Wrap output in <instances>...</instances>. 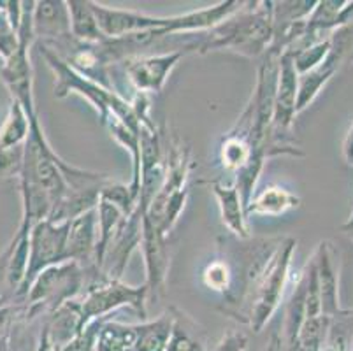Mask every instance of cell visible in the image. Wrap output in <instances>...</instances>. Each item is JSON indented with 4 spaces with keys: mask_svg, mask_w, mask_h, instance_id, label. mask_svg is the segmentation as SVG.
Wrapping results in <instances>:
<instances>
[{
    "mask_svg": "<svg viewBox=\"0 0 353 351\" xmlns=\"http://www.w3.org/2000/svg\"><path fill=\"white\" fill-rule=\"evenodd\" d=\"M20 179L21 230L30 228L51 217L57 204L69 195L70 190H85L104 185L109 174L70 166L51 148L39 118L30 121V134L25 143V157Z\"/></svg>",
    "mask_w": 353,
    "mask_h": 351,
    "instance_id": "cell-1",
    "label": "cell"
},
{
    "mask_svg": "<svg viewBox=\"0 0 353 351\" xmlns=\"http://www.w3.org/2000/svg\"><path fill=\"white\" fill-rule=\"evenodd\" d=\"M97 23L102 34L108 39L123 37V35L137 34L148 30H163L167 34H188V32H206L225 21L236 14L245 2L241 0H223L206 9H199L194 12H185L178 16H150L137 11H125V9L108 8V6L92 2Z\"/></svg>",
    "mask_w": 353,
    "mask_h": 351,
    "instance_id": "cell-2",
    "label": "cell"
},
{
    "mask_svg": "<svg viewBox=\"0 0 353 351\" xmlns=\"http://www.w3.org/2000/svg\"><path fill=\"white\" fill-rule=\"evenodd\" d=\"M274 32L271 0L245 2L236 14L211 30L199 34V46L195 53L208 54L213 51H230L246 58H259L268 53Z\"/></svg>",
    "mask_w": 353,
    "mask_h": 351,
    "instance_id": "cell-3",
    "label": "cell"
},
{
    "mask_svg": "<svg viewBox=\"0 0 353 351\" xmlns=\"http://www.w3.org/2000/svg\"><path fill=\"white\" fill-rule=\"evenodd\" d=\"M37 50L54 76V97L59 99H65L69 95L83 97L90 106H94L101 121H104L109 114H117L128 127L141 130L139 118L136 116L132 104L123 99L117 90L105 88L94 79L74 70L46 44L37 43Z\"/></svg>",
    "mask_w": 353,
    "mask_h": 351,
    "instance_id": "cell-4",
    "label": "cell"
},
{
    "mask_svg": "<svg viewBox=\"0 0 353 351\" xmlns=\"http://www.w3.org/2000/svg\"><path fill=\"white\" fill-rule=\"evenodd\" d=\"M295 246H297V241L294 237L281 239V244L265 265L264 272L253 285L245 302V308L237 318V321L248 325L250 330H253L255 334L264 330L265 325L271 321V318L281 305L288 285Z\"/></svg>",
    "mask_w": 353,
    "mask_h": 351,
    "instance_id": "cell-5",
    "label": "cell"
},
{
    "mask_svg": "<svg viewBox=\"0 0 353 351\" xmlns=\"http://www.w3.org/2000/svg\"><path fill=\"white\" fill-rule=\"evenodd\" d=\"M88 281V272L76 262H63L48 267L30 283L23 304L27 305V320L50 317L54 309L67 301L79 297Z\"/></svg>",
    "mask_w": 353,
    "mask_h": 351,
    "instance_id": "cell-6",
    "label": "cell"
},
{
    "mask_svg": "<svg viewBox=\"0 0 353 351\" xmlns=\"http://www.w3.org/2000/svg\"><path fill=\"white\" fill-rule=\"evenodd\" d=\"M78 301L81 305L85 327L101 318H109L121 308L132 309L143 320H146V285L130 286L121 279H109L102 274H95L88 279Z\"/></svg>",
    "mask_w": 353,
    "mask_h": 351,
    "instance_id": "cell-7",
    "label": "cell"
},
{
    "mask_svg": "<svg viewBox=\"0 0 353 351\" xmlns=\"http://www.w3.org/2000/svg\"><path fill=\"white\" fill-rule=\"evenodd\" d=\"M69 223H54V221L43 220L35 223L28 232V263L25 279L18 292L14 294L16 299L27 297L28 286L34 278L44 269L59 263L67 262L65 244L67 234H69Z\"/></svg>",
    "mask_w": 353,
    "mask_h": 351,
    "instance_id": "cell-8",
    "label": "cell"
},
{
    "mask_svg": "<svg viewBox=\"0 0 353 351\" xmlns=\"http://www.w3.org/2000/svg\"><path fill=\"white\" fill-rule=\"evenodd\" d=\"M183 57H185V53H181V51L146 54V57L128 58L121 66H123L125 76L128 77V81L134 86L136 93L152 95V93L162 92L167 79Z\"/></svg>",
    "mask_w": 353,
    "mask_h": 351,
    "instance_id": "cell-9",
    "label": "cell"
},
{
    "mask_svg": "<svg viewBox=\"0 0 353 351\" xmlns=\"http://www.w3.org/2000/svg\"><path fill=\"white\" fill-rule=\"evenodd\" d=\"M297 88H299V74L295 70L294 60L288 53L280 57L278 81L274 93V112H272L271 134L276 137H287L297 118Z\"/></svg>",
    "mask_w": 353,
    "mask_h": 351,
    "instance_id": "cell-10",
    "label": "cell"
},
{
    "mask_svg": "<svg viewBox=\"0 0 353 351\" xmlns=\"http://www.w3.org/2000/svg\"><path fill=\"white\" fill-rule=\"evenodd\" d=\"M141 253L146 267V285L148 301L159 299L165 290L167 274H169V246L167 237L162 236L150 221L143 218V236H141Z\"/></svg>",
    "mask_w": 353,
    "mask_h": 351,
    "instance_id": "cell-11",
    "label": "cell"
},
{
    "mask_svg": "<svg viewBox=\"0 0 353 351\" xmlns=\"http://www.w3.org/2000/svg\"><path fill=\"white\" fill-rule=\"evenodd\" d=\"M319 279L320 301H322V314L336 318L346 309L339 302V255L330 241H320L313 255Z\"/></svg>",
    "mask_w": 353,
    "mask_h": 351,
    "instance_id": "cell-12",
    "label": "cell"
},
{
    "mask_svg": "<svg viewBox=\"0 0 353 351\" xmlns=\"http://www.w3.org/2000/svg\"><path fill=\"white\" fill-rule=\"evenodd\" d=\"M95 246H97V211L92 209L69 223L65 244L67 262L79 263L86 272L99 270L95 267Z\"/></svg>",
    "mask_w": 353,
    "mask_h": 351,
    "instance_id": "cell-13",
    "label": "cell"
},
{
    "mask_svg": "<svg viewBox=\"0 0 353 351\" xmlns=\"http://www.w3.org/2000/svg\"><path fill=\"white\" fill-rule=\"evenodd\" d=\"M35 43L51 44L70 35V16L63 0H39L32 11Z\"/></svg>",
    "mask_w": 353,
    "mask_h": 351,
    "instance_id": "cell-14",
    "label": "cell"
},
{
    "mask_svg": "<svg viewBox=\"0 0 353 351\" xmlns=\"http://www.w3.org/2000/svg\"><path fill=\"white\" fill-rule=\"evenodd\" d=\"M208 186L213 192L214 199L220 209L221 223L225 225L227 230L232 234L236 239L246 241L252 239V230L248 225V217H246V208L243 204V199L239 195V190L236 185H225L221 181H208Z\"/></svg>",
    "mask_w": 353,
    "mask_h": 351,
    "instance_id": "cell-15",
    "label": "cell"
},
{
    "mask_svg": "<svg viewBox=\"0 0 353 351\" xmlns=\"http://www.w3.org/2000/svg\"><path fill=\"white\" fill-rule=\"evenodd\" d=\"M43 327L46 330L51 351L60 350L67 343H70L85 328L78 297L67 301L59 309H54L53 313L46 318Z\"/></svg>",
    "mask_w": 353,
    "mask_h": 351,
    "instance_id": "cell-16",
    "label": "cell"
},
{
    "mask_svg": "<svg viewBox=\"0 0 353 351\" xmlns=\"http://www.w3.org/2000/svg\"><path fill=\"white\" fill-rule=\"evenodd\" d=\"M301 208V197L280 185H269L255 193L246 205V217H281Z\"/></svg>",
    "mask_w": 353,
    "mask_h": 351,
    "instance_id": "cell-17",
    "label": "cell"
},
{
    "mask_svg": "<svg viewBox=\"0 0 353 351\" xmlns=\"http://www.w3.org/2000/svg\"><path fill=\"white\" fill-rule=\"evenodd\" d=\"M174 325L172 305L155 320H143L137 323V343L134 351H165Z\"/></svg>",
    "mask_w": 353,
    "mask_h": 351,
    "instance_id": "cell-18",
    "label": "cell"
},
{
    "mask_svg": "<svg viewBox=\"0 0 353 351\" xmlns=\"http://www.w3.org/2000/svg\"><path fill=\"white\" fill-rule=\"evenodd\" d=\"M70 16V34L81 43L99 44L108 41L97 23L90 0H67Z\"/></svg>",
    "mask_w": 353,
    "mask_h": 351,
    "instance_id": "cell-19",
    "label": "cell"
},
{
    "mask_svg": "<svg viewBox=\"0 0 353 351\" xmlns=\"http://www.w3.org/2000/svg\"><path fill=\"white\" fill-rule=\"evenodd\" d=\"M137 343V323H123L108 318L99 330L95 351H134Z\"/></svg>",
    "mask_w": 353,
    "mask_h": 351,
    "instance_id": "cell-20",
    "label": "cell"
},
{
    "mask_svg": "<svg viewBox=\"0 0 353 351\" xmlns=\"http://www.w3.org/2000/svg\"><path fill=\"white\" fill-rule=\"evenodd\" d=\"M253 154L252 143H250V135L239 134L230 128L220 141L218 146V159H220L221 167L229 172L236 174L246 163L250 162Z\"/></svg>",
    "mask_w": 353,
    "mask_h": 351,
    "instance_id": "cell-21",
    "label": "cell"
},
{
    "mask_svg": "<svg viewBox=\"0 0 353 351\" xmlns=\"http://www.w3.org/2000/svg\"><path fill=\"white\" fill-rule=\"evenodd\" d=\"M338 70L330 67L329 63L323 62L322 66L316 67V69L310 70L306 74H301L299 76V88H297V114H301L303 111H306L314 101L316 97L320 95L323 88L327 86V83L334 77V74Z\"/></svg>",
    "mask_w": 353,
    "mask_h": 351,
    "instance_id": "cell-22",
    "label": "cell"
},
{
    "mask_svg": "<svg viewBox=\"0 0 353 351\" xmlns=\"http://www.w3.org/2000/svg\"><path fill=\"white\" fill-rule=\"evenodd\" d=\"M172 313H174V325L165 351H208L206 344L199 336L197 325L174 305H172Z\"/></svg>",
    "mask_w": 353,
    "mask_h": 351,
    "instance_id": "cell-23",
    "label": "cell"
},
{
    "mask_svg": "<svg viewBox=\"0 0 353 351\" xmlns=\"http://www.w3.org/2000/svg\"><path fill=\"white\" fill-rule=\"evenodd\" d=\"M30 134V120L20 104L11 101L4 121L0 125V150L25 146Z\"/></svg>",
    "mask_w": 353,
    "mask_h": 351,
    "instance_id": "cell-24",
    "label": "cell"
},
{
    "mask_svg": "<svg viewBox=\"0 0 353 351\" xmlns=\"http://www.w3.org/2000/svg\"><path fill=\"white\" fill-rule=\"evenodd\" d=\"M272 4V32H274V43L276 39H280L292 25L299 23L306 19L314 9L316 2L314 0H303V2H271Z\"/></svg>",
    "mask_w": 353,
    "mask_h": 351,
    "instance_id": "cell-25",
    "label": "cell"
},
{
    "mask_svg": "<svg viewBox=\"0 0 353 351\" xmlns=\"http://www.w3.org/2000/svg\"><path fill=\"white\" fill-rule=\"evenodd\" d=\"M201 279L202 285L206 286L208 290L216 292V294L225 297L234 285L232 267H230L229 260H227L225 257L211 260V262L204 267V270H202Z\"/></svg>",
    "mask_w": 353,
    "mask_h": 351,
    "instance_id": "cell-26",
    "label": "cell"
},
{
    "mask_svg": "<svg viewBox=\"0 0 353 351\" xmlns=\"http://www.w3.org/2000/svg\"><path fill=\"white\" fill-rule=\"evenodd\" d=\"M330 50V41L325 39V41H320V43H314L311 46L303 48V50L295 51L294 54H290L292 60H294V66L297 74H306L310 70L316 69V67L322 66L325 62L327 54H329Z\"/></svg>",
    "mask_w": 353,
    "mask_h": 351,
    "instance_id": "cell-27",
    "label": "cell"
},
{
    "mask_svg": "<svg viewBox=\"0 0 353 351\" xmlns=\"http://www.w3.org/2000/svg\"><path fill=\"white\" fill-rule=\"evenodd\" d=\"M25 146L0 150V179L18 178L23 166Z\"/></svg>",
    "mask_w": 353,
    "mask_h": 351,
    "instance_id": "cell-28",
    "label": "cell"
},
{
    "mask_svg": "<svg viewBox=\"0 0 353 351\" xmlns=\"http://www.w3.org/2000/svg\"><path fill=\"white\" fill-rule=\"evenodd\" d=\"M104 320H108V318H101V320L88 323L70 343H67L65 346L57 351H95V341H97L99 330H101Z\"/></svg>",
    "mask_w": 353,
    "mask_h": 351,
    "instance_id": "cell-29",
    "label": "cell"
},
{
    "mask_svg": "<svg viewBox=\"0 0 353 351\" xmlns=\"http://www.w3.org/2000/svg\"><path fill=\"white\" fill-rule=\"evenodd\" d=\"M18 44H20L18 43V32L12 28L6 12L0 9V58H2V62L18 50Z\"/></svg>",
    "mask_w": 353,
    "mask_h": 351,
    "instance_id": "cell-30",
    "label": "cell"
},
{
    "mask_svg": "<svg viewBox=\"0 0 353 351\" xmlns=\"http://www.w3.org/2000/svg\"><path fill=\"white\" fill-rule=\"evenodd\" d=\"M248 336L243 330H229L216 344L214 351H246L248 350Z\"/></svg>",
    "mask_w": 353,
    "mask_h": 351,
    "instance_id": "cell-31",
    "label": "cell"
},
{
    "mask_svg": "<svg viewBox=\"0 0 353 351\" xmlns=\"http://www.w3.org/2000/svg\"><path fill=\"white\" fill-rule=\"evenodd\" d=\"M12 246H14V243H12L11 239L8 246L0 251V292H2V286H8V265H9V259H11Z\"/></svg>",
    "mask_w": 353,
    "mask_h": 351,
    "instance_id": "cell-32",
    "label": "cell"
},
{
    "mask_svg": "<svg viewBox=\"0 0 353 351\" xmlns=\"http://www.w3.org/2000/svg\"><path fill=\"white\" fill-rule=\"evenodd\" d=\"M21 320H23V318H21ZM14 323H11L9 327H6L4 330L0 332V351H16L14 339H12V334H14Z\"/></svg>",
    "mask_w": 353,
    "mask_h": 351,
    "instance_id": "cell-33",
    "label": "cell"
},
{
    "mask_svg": "<svg viewBox=\"0 0 353 351\" xmlns=\"http://www.w3.org/2000/svg\"><path fill=\"white\" fill-rule=\"evenodd\" d=\"M343 159L348 166H353V123L350 125L348 134L343 141Z\"/></svg>",
    "mask_w": 353,
    "mask_h": 351,
    "instance_id": "cell-34",
    "label": "cell"
},
{
    "mask_svg": "<svg viewBox=\"0 0 353 351\" xmlns=\"http://www.w3.org/2000/svg\"><path fill=\"white\" fill-rule=\"evenodd\" d=\"M281 348H283V343H281V336L280 334H271V337H269L268 344H265L264 348L260 351H281Z\"/></svg>",
    "mask_w": 353,
    "mask_h": 351,
    "instance_id": "cell-35",
    "label": "cell"
},
{
    "mask_svg": "<svg viewBox=\"0 0 353 351\" xmlns=\"http://www.w3.org/2000/svg\"><path fill=\"white\" fill-rule=\"evenodd\" d=\"M34 351H51L50 343H48V336H46V330H44V327L41 328L39 337H37V343H35V350Z\"/></svg>",
    "mask_w": 353,
    "mask_h": 351,
    "instance_id": "cell-36",
    "label": "cell"
},
{
    "mask_svg": "<svg viewBox=\"0 0 353 351\" xmlns=\"http://www.w3.org/2000/svg\"><path fill=\"white\" fill-rule=\"evenodd\" d=\"M343 232H350V234H353V211H352V214H350V218L348 220H346V223L343 225Z\"/></svg>",
    "mask_w": 353,
    "mask_h": 351,
    "instance_id": "cell-37",
    "label": "cell"
},
{
    "mask_svg": "<svg viewBox=\"0 0 353 351\" xmlns=\"http://www.w3.org/2000/svg\"><path fill=\"white\" fill-rule=\"evenodd\" d=\"M352 351H353V337H352Z\"/></svg>",
    "mask_w": 353,
    "mask_h": 351,
    "instance_id": "cell-38",
    "label": "cell"
},
{
    "mask_svg": "<svg viewBox=\"0 0 353 351\" xmlns=\"http://www.w3.org/2000/svg\"><path fill=\"white\" fill-rule=\"evenodd\" d=\"M281 351H285V350H283V348H281Z\"/></svg>",
    "mask_w": 353,
    "mask_h": 351,
    "instance_id": "cell-39",
    "label": "cell"
}]
</instances>
